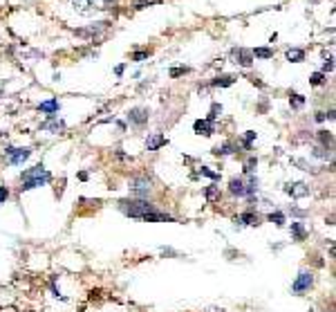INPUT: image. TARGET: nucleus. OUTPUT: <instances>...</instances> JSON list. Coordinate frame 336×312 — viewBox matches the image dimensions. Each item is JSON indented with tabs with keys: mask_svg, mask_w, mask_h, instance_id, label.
Instances as JSON below:
<instances>
[{
	"mask_svg": "<svg viewBox=\"0 0 336 312\" xmlns=\"http://www.w3.org/2000/svg\"><path fill=\"white\" fill-rule=\"evenodd\" d=\"M20 180H23V186L20 189L23 191H29V189H36V186H43V184H50L52 182V173L45 169V166H34V169H27L23 175H20Z\"/></svg>",
	"mask_w": 336,
	"mask_h": 312,
	"instance_id": "1",
	"label": "nucleus"
},
{
	"mask_svg": "<svg viewBox=\"0 0 336 312\" xmlns=\"http://www.w3.org/2000/svg\"><path fill=\"white\" fill-rule=\"evenodd\" d=\"M119 209L130 218H144L150 211H155V204L142 200V198H128V200H119Z\"/></svg>",
	"mask_w": 336,
	"mask_h": 312,
	"instance_id": "2",
	"label": "nucleus"
},
{
	"mask_svg": "<svg viewBox=\"0 0 336 312\" xmlns=\"http://www.w3.org/2000/svg\"><path fill=\"white\" fill-rule=\"evenodd\" d=\"M74 7H79L81 14H96V12H110L115 9L112 0H77Z\"/></svg>",
	"mask_w": 336,
	"mask_h": 312,
	"instance_id": "3",
	"label": "nucleus"
},
{
	"mask_svg": "<svg viewBox=\"0 0 336 312\" xmlns=\"http://www.w3.org/2000/svg\"><path fill=\"white\" fill-rule=\"evenodd\" d=\"M150 184H153V180H150V177L137 175V177H132V180H130V191H132L137 198H142V200H144V196H148V191H150Z\"/></svg>",
	"mask_w": 336,
	"mask_h": 312,
	"instance_id": "4",
	"label": "nucleus"
},
{
	"mask_svg": "<svg viewBox=\"0 0 336 312\" xmlns=\"http://www.w3.org/2000/svg\"><path fill=\"white\" fill-rule=\"evenodd\" d=\"M314 285V276H312V272H300L296 276V281L291 283V292L294 294H303V292H307Z\"/></svg>",
	"mask_w": 336,
	"mask_h": 312,
	"instance_id": "5",
	"label": "nucleus"
},
{
	"mask_svg": "<svg viewBox=\"0 0 336 312\" xmlns=\"http://www.w3.org/2000/svg\"><path fill=\"white\" fill-rule=\"evenodd\" d=\"M148 117H150L148 108H142V106L130 108V112H128V121L132 123V126H144V123H148Z\"/></svg>",
	"mask_w": 336,
	"mask_h": 312,
	"instance_id": "6",
	"label": "nucleus"
},
{
	"mask_svg": "<svg viewBox=\"0 0 336 312\" xmlns=\"http://www.w3.org/2000/svg\"><path fill=\"white\" fill-rule=\"evenodd\" d=\"M5 153H7V158H9V164L18 166V164H23L25 160L29 158L31 150H29V148H12V146H9L7 150H5Z\"/></svg>",
	"mask_w": 336,
	"mask_h": 312,
	"instance_id": "7",
	"label": "nucleus"
},
{
	"mask_svg": "<svg viewBox=\"0 0 336 312\" xmlns=\"http://www.w3.org/2000/svg\"><path fill=\"white\" fill-rule=\"evenodd\" d=\"M245 225H249V227H258V225H260V216H258V213H253V211L240 213V216L236 218V227L240 229V227H245Z\"/></svg>",
	"mask_w": 336,
	"mask_h": 312,
	"instance_id": "8",
	"label": "nucleus"
},
{
	"mask_svg": "<svg viewBox=\"0 0 336 312\" xmlns=\"http://www.w3.org/2000/svg\"><path fill=\"white\" fill-rule=\"evenodd\" d=\"M285 191L289 193L291 198H305L307 193H310V186H307L305 182H291V184L285 186Z\"/></svg>",
	"mask_w": 336,
	"mask_h": 312,
	"instance_id": "9",
	"label": "nucleus"
},
{
	"mask_svg": "<svg viewBox=\"0 0 336 312\" xmlns=\"http://www.w3.org/2000/svg\"><path fill=\"white\" fill-rule=\"evenodd\" d=\"M233 56H236V63H240L242 68H249L253 63V54L249 50H245V47H236V50H233Z\"/></svg>",
	"mask_w": 336,
	"mask_h": 312,
	"instance_id": "10",
	"label": "nucleus"
},
{
	"mask_svg": "<svg viewBox=\"0 0 336 312\" xmlns=\"http://www.w3.org/2000/svg\"><path fill=\"white\" fill-rule=\"evenodd\" d=\"M168 139L161 135V133H153L148 139H146V150H159L161 146H166Z\"/></svg>",
	"mask_w": 336,
	"mask_h": 312,
	"instance_id": "11",
	"label": "nucleus"
},
{
	"mask_svg": "<svg viewBox=\"0 0 336 312\" xmlns=\"http://www.w3.org/2000/svg\"><path fill=\"white\" fill-rule=\"evenodd\" d=\"M195 133H199V135H213L215 133V126H213V121H209V119H197L195 121Z\"/></svg>",
	"mask_w": 336,
	"mask_h": 312,
	"instance_id": "12",
	"label": "nucleus"
},
{
	"mask_svg": "<svg viewBox=\"0 0 336 312\" xmlns=\"http://www.w3.org/2000/svg\"><path fill=\"white\" fill-rule=\"evenodd\" d=\"M229 191L233 193V196H240V198H245V191H247V184H245V180H242V177H233V180L229 182Z\"/></svg>",
	"mask_w": 336,
	"mask_h": 312,
	"instance_id": "13",
	"label": "nucleus"
},
{
	"mask_svg": "<svg viewBox=\"0 0 336 312\" xmlns=\"http://www.w3.org/2000/svg\"><path fill=\"white\" fill-rule=\"evenodd\" d=\"M39 110H41V112H47L50 117H56V112H58V99H47V101H43V104L39 106Z\"/></svg>",
	"mask_w": 336,
	"mask_h": 312,
	"instance_id": "14",
	"label": "nucleus"
},
{
	"mask_svg": "<svg viewBox=\"0 0 336 312\" xmlns=\"http://www.w3.org/2000/svg\"><path fill=\"white\" fill-rule=\"evenodd\" d=\"M291 238L294 240H305L307 238V229H305V225L303 223H291Z\"/></svg>",
	"mask_w": 336,
	"mask_h": 312,
	"instance_id": "15",
	"label": "nucleus"
},
{
	"mask_svg": "<svg viewBox=\"0 0 336 312\" xmlns=\"http://www.w3.org/2000/svg\"><path fill=\"white\" fill-rule=\"evenodd\" d=\"M233 83H236V77H231V74H222V77L211 81V85H215V88H229Z\"/></svg>",
	"mask_w": 336,
	"mask_h": 312,
	"instance_id": "16",
	"label": "nucleus"
},
{
	"mask_svg": "<svg viewBox=\"0 0 336 312\" xmlns=\"http://www.w3.org/2000/svg\"><path fill=\"white\" fill-rule=\"evenodd\" d=\"M236 150H238L236 144H233V142H226V144H222V146H215V148H213V155H218V158H220V155H233Z\"/></svg>",
	"mask_w": 336,
	"mask_h": 312,
	"instance_id": "17",
	"label": "nucleus"
},
{
	"mask_svg": "<svg viewBox=\"0 0 336 312\" xmlns=\"http://www.w3.org/2000/svg\"><path fill=\"white\" fill-rule=\"evenodd\" d=\"M43 131H54V133H63L65 131V123L63 121H56V119H54V117H52V121H45V123H43Z\"/></svg>",
	"mask_w": 336,
	"mask_h": 312,
	"instance_id": "18",
	"label": "nucleus"
},
{
	"mask_svg": "<svg viewBox=\"0 0 336 312\" xmlns=\"http://www.w3.org/2000/svg\"><path fill=\"white\" fill-rule=\"evenodd\" d=\"M318 139H321L323 148H332V144H334L332 133H327V131H318Z\"/></svg>",
	"mask_w": 336,
	"mask_h": 312,
	"instance_id": "19",
	"label": "nucleus"
},
{
	"mask_svg": "<svg viewBox=\"0 0 336 312\" xmlns=\"http://www.w3.org/2000/svg\"><path fill=\"white\" fill-rule=\"evenodd\" d=\"M204 196H207V200H220V186H215V184H211L207 186V191H204Z\"/></svg>",
	"mask_w": 336,
	"mask_h": 312,
	"instance_id": "20",
	"label": "nucleus"
},
{
	"mask_svg": "<svg viewBox=\"0 0 336 312\" xmlns=\"http://www.w3.org/2000/svg\"><path fill=\"white\" fill-rule=\"evenodd\" d=\"M287 58L294 63H300V61H305V52L303 50H287Z\"/></svg>",
	"mask_w": 336,
	"mask_h": 312,
	"instance_id": "21",
	"label": "nucleus"
},
{
	"mask_svg": "<svg viewBox=\"0 0 336 312\" xmlns=\"http://www.w3.org/2000/svg\"><path fill=\"white\" fill-rule=\"evenodd\" d=\"M197 175H204V177H211V180L218 182L220 180V173H215V171H211L209 166H199L197 169Z\"/></svg>",
	"mask_w": 336,
	"mask_h": 312,
	"instance_id": "22",
	"label": "nucleus"
},
{
	"mask_svg": "<svg viewBox=\"0 0 336 312\" xmlns=\"http://www.w3.org/2000/svg\"><path fill=\"white\" fill-rule=\"evenodd\" d=\"M251 54L258 56V58H272L274 56V50H269V47H256Z\"/></svg>",
	"mask_w": 336,
	"mask_h": 312,
	"instance_id": "23",
	"label": "nucleus"
},
{
	"mask_svg": "<svg viewBox=\"0 0 336 312\" xmlns=\"http://www.w3.org/2000/svg\"><path fill=\"white\" fill-rule=\"evenodd\" d=\"M267 218L272 220L274 225H278V227H283V225H285V213H283V211H272Z\"/></svg>",
	"mask_w": 336,
	"mask_h": 312,
	"instance_id": "24",
	"label": "nucleus"
},
{
	"mask_svg": "<svg viewBox=\"0 0 336 312\" xmlns=\"http://www.w3.org/2000/svg\"><path fill=\"white\" fill-rule=\"evenodd\" d=\"M310 83H312V85H323V83H327V74H323V72H314V74H312V79H310Z\"/></svg>",
	"mask_w": 336,
	"mask_h": 312,
	"instance_id": "25",
	"label": "nucleus"
},
{
	"mask_svg": "<svg viewBox=\"0 0 336 312\" xmlns=\"http://www.w3.org/2000/svg\"><path fill=\"white\" fill-rule=\"evenodd\" d=\"M289 104H291V108H303V106H305V97H303V95H291Z\"/></svg>",
	"mask_w": 336,
	"mask_h": 312,
	"instance_id": "26",
	"label": "nucleus"
},
{
	"mask_svg": "<svg viewBox=\"0 0 336 312\" xmlns=\"http://www.w3.org/2000/svg\"><path fill=\"white\" fill-rule=\"evenodd\" d=\"M220 115H222V106L220 104H213V106H211V112H209V121H215Z\"/></svg>",
	"mask_w": 336,
	"mask_h": 312,
	"instance_id": "27",
	"label": "nucleus"
},
{
	"mask_svg": "<svg viewBox=\"0 0 336 312\" xmlns=\"http://www.w3.org/2000/svg\"><path fill=\"white\" fill-rule=\"evenodd\" d=\"M256 166H258V158H249L247 162H245V173H247V175H251Z\"/></svg>",
	"mask_w": 336,
	"mask_h": 312,
	"instance_id": "28",
	"label": "nucleus"
},
{
	"mask_svg": "<svg viewBox=\"0 0 336 312\" xmlns=\"http://www.w3.org/2000/svg\"><path fill=\"white\" fill-rule=\"evenodd\" d=\"M253 139H256V133H253V131H249L247 135H245V142H242V144H245V148H247V150H251V142H253Z\"/></svg>",
	"mask_w": 336,
	"mask_h": 312,
	"instance_id": "29",
	"label": "nucleus"
},
{
	"mask_svg": "<svg viewBox=\"0 0 336 312\" xmlns=\"http://www.w3.org/2000/svg\"><path fill=\"white\" fill-rule=\"evenodd\" d=\"M332 70H334V61H332V58H327V61L323 63V70H321V72L327 74V72H332Z\"/></svg>",
	"mask_w": 336,
	"mask_h": 312,
	"instance_id": "30",
	"label": "nucleus"
},
{
	"mask_svg": "<svg viewBox=\"0 0 336 312\" xmlns=\"http://www.w3.org/2000/svg\"><path fill=\"white\" fill-rule=\"evenodd\" d=\"M7 198H9V189L7 186H0V204H5Z\"/></svg>",
	"mask_w": 336,
	"mask_h": 312,
	"instance_id": "31",
	"label": "nucleus"
},
{
	"mask_svg": "<svg viewBox=\"0 0 336 312\" xmlns=\"http://www.w3.org/2000/svg\"><path fill=\"white\" fill-rule=\"evenodd\" d=\"M130 58H132V61H144V58H148V52H135Z\"/></svg>",
	"mask_w": 336,
	"mask_h": 312,
	"instance_id": "32",
	"label": "nucleus"
},
{
	"mask_svg": "<svg viewBox=\"0 0 336 312\" xmlns=\"http://www.w3.org/2000/svg\"><path fill=\"white\" fill-rule=\"evenodd\" d=\"M186 72H188V68H175V70H171V77H182Z\"/></svg>",
	"mask_w": 336,
	"mask_h": 312,
	"instance_id": "33",
	"label": "nucleus"
},
{
	"mask_svg": "<svg viewBox=\"0 0 336 312\" xmlns=\"http://www.w3.org/2000/svg\"><path fill=\"white\" fill-rule=\"evenodd\" d=\"M161 0H137V7H146V5H157Z\"/></svg>",
	"mask_w": 336,
	"mask_h": 312,
	"instance_id": "34",
	"label": "nucleus"
},
{
	"mask_svg": "<svg viewBox=\"0 0 336 312\" xmlns=\"http://www.w3.org/2000/svg\"><path fill=\"white\" fill-rule=\"evenodd\" d=\"M161 254H164V256H180L175 249H171V247H164V249H161Z\"/></svg>",
	"mask_w": 336,
	"mask_h": 312,
	"instance_id": "35",
	"label": "nucleus"
},
{
	"mask_svg": "<svg viewBox=\"0 0 336 312\" xmlns=\"http://www.w3.org/2000/svg\"><path fill=\"white\" fill-rule=\"evenodd\" d=\"M289 211L294 213V216H298V218H303V216H305V211H303V209H296V207H294V209H289Z\"/></svg>",
	"mask_w": 336,
	"mask_h": 312,
	"instance_id": "36",
	"label": "nucleus"
},
{
	"mask_svg": "<svg viewBox=\"0 0 336 312\" xmlns=\"http://www.w3.org/2000/svg\"><path fill=\"white\" fill-rule=\"evenodd\" d=\"M117 158H119V160H130L126 153H121V148H117Z\"/></svg>",
	"mask_w": 336,
	"mask_h": 312,
	"instance_id": "37",
	"label": "nucleus"
},
{
	"mask_svg": "<svg viewBox=\"0 0 336 312\" xmlns=\"http://www.w3.org/2000/svg\"><path fill=\"white\" fill-rule=\"evenodd\" d=\"M316 121H325V112H316Z\"/></svg>",
	"mask_w": 336,
	"mask_h": 312,
	"instance_id": "38",
	"label": "nucleus"
}]
</instances>
